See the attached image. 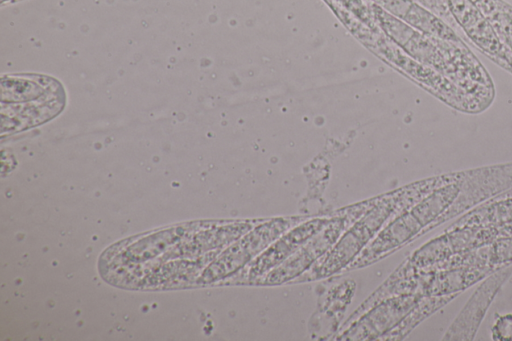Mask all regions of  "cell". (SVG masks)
Listing matches in <instances>:
<instances>
[{"label":"cell","mask_w":512,"mask_h":341,"mask_svg":"<svg viewBox=\"0 0 512 341\" xmlns=\"http://www.w3.org/2000/svg\"><path fill=\"white\" fill-rule=\"evenodd\" d=\"M421 33L444 40L461 37L448 23L415 0H367Z\"/></svg>","instance_id":"obj_4"},{"label":"cell","mask_w":512,"mask_h":341,"mask_svg":"<svg viewBox=\"0 0 512 341\" xmlns=\"http://www.w3.org/2000/svg\"><path fill=\"white\" fill-rule=\"evenodd\" d=\"M504 328H493V338L500 340H512V315L502 316L495 323Z\"/></svg>","instance_id":"obj_6"},{"label":"cell","mask_w":512,"mask_h":341,"mask_svg":"<svg viewBox=\"0 0 512 341\" xmlns=\"http://www.w3.org/2000/svg\"><path fill=\"white\" fill-rule=\"evenodd\" d=\"M375 29L376 26L370 27L360 23L353 29V32L372 51L444 103L467 113H479L490 106L487 102L461 89L438 71L409 56L381 30L378 32Z\"/></svg>","instance_id":"obj_1"},{"label":"cell","mask_w":512,"mask_h":341,"mask_svg":"<svg viewBox=\"0 0 512 341\" xmlns=\"http://www.w3.org/2000/svg\"><path fill=\"white\" fill-rule=\"evenodd\" d=\"M512 53V6L503 0H472Z\"/></svg>","instance_id":"obj_5"},{"label":"cell","mask_w":512,"mask_h":341,"mask_svg":"<svg viewBox=\"0 0 512 341\" xmlns=\"http://www.w3.org/2000/svg\"><path fill=\"white\" fill-rule=\"evenodd\" d=\"M448 9L464 36L483 54L512 74V53L472 0H446Z\"/></svg>","instance_id":"obj_3"},{"label":"cell","mask_w":512,"mask_h":341,"mask_svg":"<svg viewBox=\"0 0 512 341\" xmlns=\"http://www.w3.org/2000/svg\"><path fill=\"white\" fill-rule=\"evenodd\" d=\"M368 5L376 25L391 41L418 62L438 71L453 82L447 48L450 40L427 36L377 4L369 2Z\"/></svg>","instance_id":"obj_2"},{"label":"cell","mask_w":512,"mask_h":341,"mask_svg":"<svg viewBox=\"0 0 512 341\" xmlns=\"http://www.w3.org/2000/svg\"><path fill=\"white\" fill-rule=\"evenodd\" d=\"M427 9H434L441 0H415Z\"/></svg>","instance_id":"obj_7"}]
</instances>
